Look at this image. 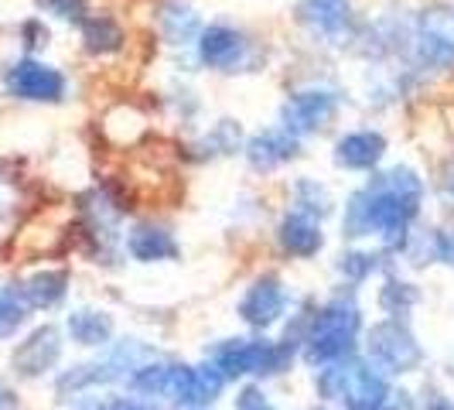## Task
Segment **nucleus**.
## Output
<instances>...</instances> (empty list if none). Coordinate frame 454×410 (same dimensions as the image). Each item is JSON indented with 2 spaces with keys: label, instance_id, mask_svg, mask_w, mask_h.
<instances>
[{
  "label": "nucleus",
  "instance_id": "20e7f679",
  "mask_svg": "<svg viewBox=\"0 0 454 410\" xmlns=\"http://www.w3.org/2000/svg\"><path fill=\"white\" fill-rule=\"evenodd\" d=\"M199 59L208 68L236 72L250 59V42L243 31H236L229 24H212V28H202V35H199Z\"/></svg>",
  "mask_w": 454,
  "mask_h": 410
},
{
  "label": "nucleus",
  "instance_id": "f03ea898",
  "mask_svg": "<svg viewBox=\"0 0 454 410\" xmlns=\"http://www.w3.org/2000/svg\"><path fill=\"white\" fill-rule=\"evenodd\" d=\"M4 86L18 99H31V103H59L66 96V75L59 68L45 66L38 59H21L7 68Z\"/></svg>",
  "mask_w": 454,
  "mask_h": 410
},
{
  "label": "nucleus",
  "instance_id": "4be33fe9",
  "mask_svg": "<svg viewBox=\"0 0 454 410\" xmlns=\"http://www.w3.org/2000/svg\"><path fill=\"white\" fill-rule=\"evenodd\" d=\"M372 267H376V264H372V256H348V260L341 264V271H352V277H356V280H359V277H365Z\"/></svg>",
  "mask_w": 454,
  "mask_h": 410
},
{
  "label": "nucleus",
  "instance_id": "2eb2a0df",
  "mask_svg": "<svg viewBox=\"0 0 454 410\" xmlns=\"http://www.w3.org/2000/svg\"><path fill=\"white\" fill-rule=\"evenodd\" d=\"M21 295L35 308H51L66 295V273H35L27 280V288H21Z\"/></svg>",
  "mask_w": 454,
  "mask_h": 410
},
{
  "label": "nucleus",
  "instance_id": "5701e85b",
  "mask_svg": "<svg viewBox=\"0 0 454 410\" xmlns=\"http://www.w3.org/2000/svg\"><path fill=\"white\" fill-rule=\"evenodd\" d=\"M437 253H441V260L454 264V233H441V240H437Z\"/></svg>",
  "mask_w": 454,
  "mask_h": 410
},
{
  "label": "nucleus",
  "instance_id": "f257e3e1",
  "mask_svg": "<svg viewBox=\"0 0 454 410\" xmlns=\"http://www.w3.org/2000/svg\"><path fill=\"white\" fill-rule=\"evenodd\" d=\"M413 45H417V59L424 66H454V7H444V4L427 7L417 18Z\"/></svg>",
  "mask_w": 454,
  "mask_h": 410
},
{
  "label": "nucleus",
  "instance_id": "b1692460",
  "mask_svg": "<svg viewBox=\"0 0 454 410\" xmlns=\"http://www.w3.org/2000/svg\"><path fill=\"white\" fill-rule=\"evenodd\" d=\"M106 410H154L151 404H140V400H116Z\"/></svg>",
  "mask_w": 454,
  "mask_h": 410
},
{
  "label": "nucleus",
  "instance_id": "39448f33",
  "mask_svg": "<svg viewBox=\"0 0 454 410\" xmlns=\"http://www.w3.org/2000/svg\"><path fill=\"white\" fill-rule=\"evenodd\" d=\"M335 106H339V96L328 90L297 92L294 99L284 106V127L291 134H311V130L325 127L335 116Z\"/></svg>",
  "mask_w": 454,
  "mask_h": 410
},
{
  "label": "nucleus",
  "instance_id": "9d476101",
  "mask_svg": "<svg viewBox=\"0 0 454 410\" xmlns=\"http://www.w3.org/2000/svg\"><path fill=\"white\" fill-rule=\"evenodd\" d=\"M297 154V140L291 130H267L250 144V164L253 168H273L284 164Z\"/></svg>",
  "mask_w": 454,
  "mask_h": 410
},
{
  "label": "nucleus",
  "instance_id": "7ed1b4c3",
  "mask_svg": "<svg viewBox=\"0 0 454 410\" xmlns=\"http://www.w3.org/2000/svg\"><path fill=\"white\" fill-rule=\"evenodd\" d=\"M356 325H359V315H356L352 304H345V301L328 304L318 315V321H315V335H311V352L308 356L315 363H325V359H335L341 352H348Z\"/></svg>",
  "mask_w": 454,
  "mask_h": 410
},
{
  "label": "nucleus",
  "instance_id": "ddd939ff",
  "mask_svg": "<svg viewBox=\"0 0 454 410\" xmlns=\"http://www.w3.org/2000/svg\"><path fill=\"white\" fill-rule=\"evenodd\" d=\"M280 236H284V247L291 253H297V256H311V253L321 247L318 226H315L311 216H304V212L291 216V219L284 223V229H280Z\"/></svg>",
  "mask_w": 454,
  "mask_h": 410
},
{
  "label": "nucleus",
  "instance_id": "4468645a",
  "mask_svg": "<svg viewBox=\"0 0 454 410\" xmlns=\"http://www.w3.org/2000/svg\"><path fill=\"white\" fill-rule=\"evenodd\" d=\"M82 38H86V48L92 55H106V51H116L123 45V31L110 18H86L82 21Z\"/></svg>",
  "mask_w": 454,
  "mask_h": 410
},
{
  "label": "nucleus",
  "instance_id": "9b49d317",
  "mask_svg": "<svg viewBox=\"0 0 454 410\" xmlns=\"http://www.w3.org/2000/svg\"><path fill=\"white\" fill-rule=\"evenodd\" d=\"M284 311V291L277 280H260L243 301V319L253 325H270Z\"/></svg>",
  "mask_w": 454,
  "mask_h": 410
},
{
  "label": "nucleus",
  "instance_id": "f8f14e48",
  "mask_svg": "<svg viewBox=\"0 0 454 410\" xmlns=\"http://www.w3.org/2000/svg\"><path fill=\"white\" fill-rule=\"evenodd\" d=\"M160 28H164V35H168V42L171 45H188L192 38H199L202 35V24H199V14L182 4V0H171L168 7H164V14H160Z\"/></svg>",
  "mask_w": 454,
  "mask_h": 410
},
{
  "label": "nucleus",
  "instance_id": "f3484780",
  "mask_svg": "<svg viewBox=\"0 0 454 410\" xmlns=\"http://www.w3.org/2000/svg\"><path fill=\"white\" fill-rule=\"evenodd\" d=\"M68 332H72V339L82 342V345H99V342L110 339L114 325H110L106 315H99V311H75L68 319Z\"/></svg>",
  "mask_w": 454,
  "mask_h": 410
},
{
  "label": "nucleus",
  "instance_id": "6ab92c4d",
  "mask_svg": "<svg viewBox=\"0 0 454 410\" xmlns=\"http://www.w3.org/2000/svg\"><path fill=\"white\" fill-rule=\"evenodd\" d=\"M297 205H301V212L304 216H325L328 212V195H325V188H318L315 182H301L297 185Z\"/></svg>",
  "mask_w": 454,
  "mask_h": 410
},
{
  "label": "nucleus",
  "instance_id": "a211bd4d",
  "mask_svg": "<svg viewBox=\"0 0 454 410\" xmlns=\"http://www.w3.org/2000/svg\"><path fill=\"white\" fill-rule=\"evenodd\" d=\"M24 311H27V301L18 291H0V339L11 335L18 325L24 321Z\"/></svg>",
  "mask_w": 454,
  "mask_h": 410
},
{
  "label": "nucleus",
  "instance_id": "393cba45",
  "mask_svg": "<svg viewBox=\"0 0 454 410\" xmlns=\"http://www.w3.org/2000/svg\"><path fill=\"white\" fill-rule=\"evenodd\" d=\"M11 407H14V393L0 383V410H11Z\"/></svg>",
  "mask_w": 454,
  "mask_h": 410
},
{
  "label": "nucleus",
  "instance_id": "aec40b11",
  "mask_svg": "<svg viewBox=\"0 0 454 410\" xmlns=\"http://www.w3.org/2000/svg\"><path fill=\"white\" fill-rule=\"evenodd\" d=\"M48 14L66 21H86V0H38Z\"/></svg>",
  "mask_w": 454,
  "mask_h": 410
},
{
  "label": "nucleus",
  "instance_id": "412c9836",
  "mask_svg": "<svg viewBox=\"0 0 454 410\" xmlns=\"http://www.w3.org/2000/svg\"><path fill=\"white\" fill-rule=\"evenodd\" d=\"M236 410H273V407L263 400V393H260V390H247V393L236 400Z\"/></svg>",
  "mask_w": 454,
  "mask_h": 410
},
{
  "label": "nucleus",
  "instance_id": "423d86ee",
  "mask_svg": "<svg viewBox=\"0 0 454 410\" xmlns=\"http://www.w3.org/2000/svg\"><path fill=\"white\" fill-rule=\"evenodd\" d=\"M301 18L315 35L328 38V42H345L352 35V21H356L348 0H304Z\"/></svg>",
  "mask_w": 454,
  "mask_h": 410
},
{
  "label": "nucleus",
  "instance_id": "1a4fd4ad",
  "mask_svg": "<svg viewBox=\"0 0 454 410\" xmlns=\"http://www.w3.org/2000/svg\"><path fill=\"white\" fill-rule=\"evenodd\" d=\"M387 151V140L372 130H359V134H348L339 140L335 147V161L345 168H372L376 161L383 158Z\"/></svg>",
  "mask_w": 454,
  "mask_h": 410
},
{
  "label": "nucleus",
  "instance_id": "6e6552de",
  "mask_svg": "<svg viewBox=\"0 0 454 410\" xmlns=\"http://www.w3.org/2000/svg\"><path fill=\"white\" fill-rule=\"evenodd\" d=\"M372 356L389 369H407L417 363V345L407 332H400V325H380L372 332Z\"/></svg>",
  "mask_w": 454,
  "mask_h": 410
},
{
  "label": "nucleus",
  "instance_id": "dca6fc26",
  "mask_svg": "<svg viewBox=\"0 0 454 410\" xmlns=\"http://www.w3.org/2000/svg\"><path fill=\"white\" fill-rule=\"evenodd\" d=\"M130 253L137 260H160V256H175V243H171V236L164 229L140 226L130 236Z\"/></svg>",
  "mask_w": 454,
  "mask_h": 410
},
{
  "label": "nucleus",
  "instance_id": "0eeeda50",
  "mask_svg": "<svg viewBox=\"0 0 454 410\" xmlns=\"http://www.w3.org/2000/svg\"><path fill=\"white\" fill-rule=\"evenodd\" d=\"M59 332L55 328H38L35 335L27 342L18 345V352H14V369L24 373V376H38V373H45L55 366L59 359Z\"/></svg>",
  "mask_w": 454,
  "mask_h": 410
}]
</instances>
